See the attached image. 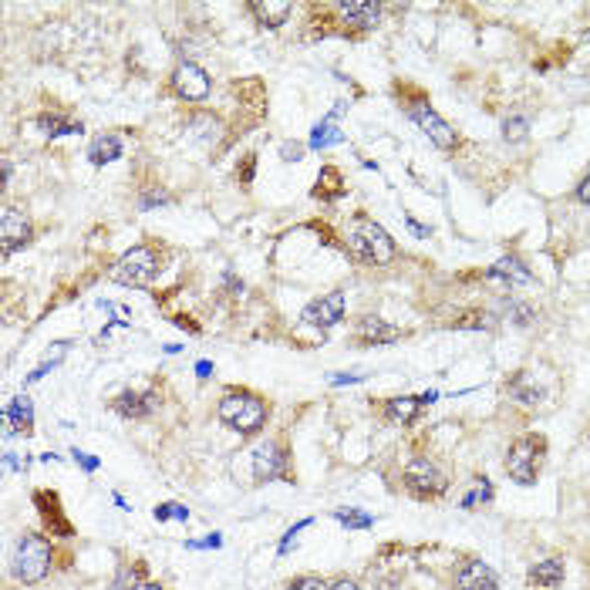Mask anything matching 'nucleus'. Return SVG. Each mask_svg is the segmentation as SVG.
Wrapping results in <instances>:
<instances>
[{
    "label": "nucleus",
    "mask_w": 590,
    "mask_h": 590,
    "mask_svg": "<svg viewBox=\"0 0 590 590\" xmlns=\"http://www.w3.org/2000/svg\"><path fill=\"white\" fill-rule=\"evenodd\" d=\"M216 419H220L226 429L243 435V439H253L267 429L270 422V405L267 398H260L257 392H247V388H230L220 405H216Z\"/></svg>",
    "instance_id": "obj_1"
},
{
    "label": "nucleus",
    "mask_w": 590,
    "mask_h": 590,
    "mask_svg": "<svg viewBox=\"0 0 590 590\" xmlns=\"http://www.w3.org/2000/svg\"><path fill=\"white\" fill-rule=\"evenodd\" d=\"M54 570V543L48 540V533L27 530L21 533L11 557V577L24 587H38L51 577Z\"/></svg>",
    "instance_id": "obj_2"
},
{
    "label": "nucleus",
    "mask_w": 590,
    "mask_h": 590,
    "mask_svg": "<svg viewBox=\"0 0 590 590\" xmlns=\"http://www.w3.org/2000/svg\"><path fill=\"white\" fill-rule=\"evenodd\" d=\"M348 250L361 263H371V267H392V263L398 260V247H395L392 236H388V230L365 213H358L351 220Z\"/></svg>",
    "instance_id": "obj_3"
},
{
    "label": "nucleus",
    "mask_w": 590,
    "mask_h": 590,
    "mask_svg": "<svg viewBox=\"0 0 590 590\" xmlns=\"http://www.w3.org/2000/svg\"><path fill=\"white\" fill-rule=\"evenodd\" d=\"M543 459H547V439L537 432H526L506 449L503 469L516 486H537V479L543 472Z\"/></svg>",
    "instance_id": "obj_4"
},
{
    "label": "nucleus",
    "mask_w": 590,
    "mask_h": 590,
    "mask_svg": "<svg viewBox=\"0 0 590 590\" xmlns=\"http://www.w3.org/2000/svg\"><path fill=\"white\" fill-rule=\"evenodd\" d=\"M402 486L405 493L419 503H435L449 493V476L442 472V466L429 456H415L408 459V466L402 469Z\"/></svg>",
    "instance_id": "obj_5"
},
{
    "label": "nucleus",
    "mask_w": 590,
    "mask_h": 590,
    "mask_svg": "<svg viewBox=\"0 0 590 590\" xmlns=\"http://www.w3.org/2000/svg\"><path fill=\"white\" fill-rule=\"evenodd\" d=\"M159 270H162L159 250L149 247V243H139V247L125 250L122 257L115 260V267L108 270V277L122 287H149L152 280L159 277Z\"/></svg>",
    "instance_id": "obj_6"
},
{
    "label": "nucleus",
    "mask_w": 590,
    "mask_h": 590,
    "mask_svg": "<svg viewBox=\"0 0 590 590\" xmlns=\"http://www.w3.org/2000/svg\"><path fill=\"white\" fill-rule=\"evenodd\" d=\"M274 479H290V452L287 442L280 439H263L253 449V483H274Z\"/></svg>",
    "instance_id": "obj_7"
},
{
    "label": "nucleus",
    "mask_w": 590,
    "mask_h": 590,
    "mask_svg": "<svg viewBox=\"0 0 590 590\" xmlns=\"http://www.w3.org/2000/svg\"><path fill=\"white\" fill-rule=\"evenodd\" d=\"M172 92H176V98H183V102L189 105H199L206 102L213 92V78L206 75L203 68L196 65V61H183V65H176V71H172Z\"/></svg>",
    "instance_id": "obj_8"
},
{
    "label": "nucleus",
    "mask_w": 590,
    "mask_h": 590,
    "mask_svg": "<svg viewBox=\"0 0 590 590\" xmlns=\"http://www.w3.org/2000/svg\"><path fill=\"white\" fill-rule=\"evenodd\" d=\"M408 115H412V122L419 125V129L429 135V142L432 145H439V149H456L459 145V135L456 129L442 118L439 112H435L432 105H425V102H415V105H408Z\"/></svg>",
    "instance_id": "obj_9"
},
{
    "label": "nucleus",
    "mask_w": 590,
    "mask_h": 590,
    "mask_svg": "<svg viewBox=\"0 0 590 590\" xmlns=\"http://www.w3.org/2000/svg\"><path fill=\"white\" fill-rule=\"evenodd\" d=\"M301 321L307 328H317V331H331L334 324L344 321V294L341 290H331V294H321L317 301H311L304 307Z\"/></svg>",
    "instance_id": "obj_10"
},
{
    "label": "nucleus",
    "mask_w": 590,
    "mask_h": 590,
    "mask_svg": "<svg viewBox=\"0 0 590 590\" xmlns=\"http://www.w3.org/2000/svg\"><path fill=\"white\" fill-rule=\"evenodd\" d=\"M159 405H162V395L156 392V388H145V392H122L112 402L115 408V415H122L125 422H142V419H149V415H156L159 412Z\"/></svg>",
    "instance_id": "obj_11"
},
{
    "label": "nucleus",
    "mask_w": 590,
    "mask_h": 590,
    "mask_svg": "<svg viewBox=\"0 0 590 590\" xmlns=\"http://www.w3.org/2000/svg\"><path fill=\"white\" fill-rule=\"evenodd\" d=\"M34 506H38V513H41V523H44V530L51 533V537H75V526H71V520L65 513H61V499L58 493H51V489H38L34 493Z\"/></svg>",
    "instance_id": "obj_12"
},
{
    "label": "nucleus",
    "mask_w": 590,
    "mask_h": 590,
    "mask_svg": "<svg viewBox=\"0 0 590 590\" xmlns=\"http://www.w3.org/2000/svg\"><path fill=\"white\" fill-rule=\"evenodd\" d=\"M452 587L456 590H499V577L496 570L483 564L479 557H466L452 577Z\"/></svg>",
    "instance_id": "obj_13"
},
{
    "label": "nucleus",
    "mask_w": 590,
    "mask_h": 590,
    "mask_svg": "<svg viewBox=\"0 0 590 590\" xmlns=\"http://www.w3.org/2000/svg\"><path fill=\"white\" fill-rule=\"evenodd\" d=\"M31 236H34V226L24 213L4 210V216H0V250H4V257H11L14 250L27 247Z\"/></svg>",
    "instance_id": "obj_14"
},
{
    "label": "nucleus",
    "mask_w": 590,
    "mask_h": 590,
    "mask_svg": "<svg viewBox=\"0 0 590 590\" xmlns=\"http://www.w3.org/2000/svg\"><path fill=\"white\" fill-rule=\"evenodd\" d=\"M425 405H429V402H425V395H395V398H385V402H381V419L408 429V425H415V419L422 415Z\"/></svg>",
    "instance_id": "obj_15"
},
{
    "label": "nucleus",
    "mask_w": 590,
    "mask_h": 590,
    "mask_svg": "<svg viewBox=\"0 0 590 590\" xmlns=\"http://www.w3.org/2000/svg\"><path fill=\"white\" fill-rule=\"evenodd\" d=\"M354 338L361 344H368V348H378V344H395L402 338V331H398L395 324H388L385 317H361V321L354 324Z\"/></svg>",
    "instance_id": "obj_16"
},
{
    "label": "nucleus",
    "mask_w": 590,
    "mask_h": 590,
    "mask_svg": "<svg viewBox=\"0 0 590 590\" xmlns=\"http://www.w3.org/2000/svg\"><path fill=\"white\" fill-rule=\"evenodd\" d=\"M564 577H567L564 560L547 557V560H540V564L530 567V574H526V587L530 590H560L564 587Z\"/></svg>",
    "instance_id": "obj_17"
},
{
    "label": "nucleus",
    "mask_w": 590,
    "mask_h": 590,
    "mask_svg": "<svg viewBox=\"0 0 590 590\" xmlns=\"http://www.w3.org/2000/svg\"><path fill=\"white\" fill-rule=\"evenodd\" d=\"M338 14L344 17V24L358 27V31H371L381 17V4H375V0H341Z\"/></svg>",
    "instance_id": "obj_18"
},
{
    "label": "nucleus",
    "mask_w": 590,
    "mask_h": 590,
    "mask_svg": "<svg viewBox=\"0 0 590 590\" xmlns=\"http://www.w3.org/2000/svg\"><path fill=\"white\" fill-rule=\"evenodd\" d=\"M506 392L516 405L523 408H537L543 402V388L537 385V378L530 375V371H516V375L506 381Z\"/></svg>",
    "instance_id": "obj_19"
},
{
    "label": "nucleus",
    "mask_w": 590,
    "mask_h": 590,
    "mask_svg": "<svg viewBox=\"0 0 590 590\" xmlns=\"http://www.w3.org/2000/svg\"><path fill=\"white\" fill-rule=\"evenodd\" d=\"M247 11L257 17V24L260 27H280V24H287V17H290V4H284V0H250L247 4Z\"/></svg>",
    "instance_id": "obj_20"
},
{
    "label": "nucleus",
    "mask_w": 590,
    "mask_h": 590,
    "mask_svg": "<svg viewBox=\"0 0 590 590\" xmlns=\"http://www.w3.org/2000/svg\"><path fill=\"white\" fill-rule=\"evenodd\" d=\"M38 125H41V132L48 135V139H61V135L85 132V125H81L78 118L65 115V112H44V115H38Z\"/></svg>",
    "instance_id": "obj_21"
},
{
    "label": "nucleus",
    "mask_w": 590,
    "mask_h": 590,
    "mask_svg": "<svg viewBox=\"0 0 590 590\" xmlns=\"http://www.w3.org/2000/svg\"><path fill=\"white\" fill-rule=\"evenodd\" d=\"M4 422H7V432L31 435V429H34V408H31V398H27V395L14 398L11 408L4 412Z\"/></svg>",
    "instance_id": "obj_22"
},
{
    "label": "nucleus",
    "mask_w": 590,
    "mask_h": 590,
    "mask_svg": "<svg viewBox=\"0 0 590 590\" xmlns=\"http://www.w3.org/2000/svg\"><path fill=\"white\" fill-rule=\"evenodd\" d=\"M489 280H506V284H533V274L520 257H503L496 267H489Z\"/></svg>",
    "instance_id": "obj_23"
},
{
    "label": "nucleus",
    "mask_w": 590,
    "mask_h": 590,
    "mask_svg": "<svg viewBox=\"0 0 590 590\" xmlns=\"http://www.w3.org/2000/svg\"><path fill=\"white\" fill-rule=\"evenodd\" d=\"M145 580H149V567H145V560H129V564L118 567V574H115L112 587L108 590H135V587H142Z\"/></svg>",
    "instance_id": "obj_24"
},
{
    "label": "nucleus",
    "mask_w": 590,
    "mask_h": 590,
    "mask_svg": "<svg viewBox=\"0 0 590 590\" xmlns=\"http://www.w3.org/2000/svg\"><path fill=\"white\" fill-rule=\"evenodd\" d=\"M122 156V139L118 135H98L92 142V149H88V159H92V166H108V162H115Z\"/></svg>",
    "instance_id": "obj_25"
},
{
    "label": "nucleus",
    "mask_w": 590,
    "mask_h": 590,
    "mask_svg": "<svg viewBox=\"0 0 590 590\" xmlns=\"http://www.w3.org/2000/svg\"><path fill=\"white\" fill-rule=\"evenodd\" d=\"M472 493L462 496V510H476L479 503H493V483H489L486 476H476L472 479Z\"/></svg>",
    "instance_id": "obj_26"
},
{
    "label": "nucleus",
    "mask_w": 590,
    "mask_h": 590,
    "mask_svg": "<svg viewBox=\"0 0 590 590\" xmlns=\"http://www.w3.org/2000/svg\"><path fill=\"white\" fill-rule=\"evenodd\" d=\"M344 193V186H341V172L328 166V169H321V176H317V189H314V196H331V199H338Z\"/></svg>",
    "instance_id": "obj_27"
},
{
    "label": "nucleus",
    "mask_w": 590,
    "mask_h": 590,
    "mask_svg": "<svg viewBox=\"0 0 590 590\" xmlns=\"http://www.w3.org/2000/svg\"><path fill=\"white\" fill-rule=\"evenodd\" d=\"M526 132H530V122H526L523 115L506 118V122H503V139H506V142H523Z\"/></svg>",
    "instance_id": "obj_28"
},
{
    "label": "nucleus",
    "mask_w": 590,
    "mask_h": 590,
    "mask_svg": "<svg viewBox=\"0 0 590 590\" xmlns=\"http://www.w3.org/2000/svg\"><path fill=\"white\" fill-rule=\"evenodd\" d=\"M328 584H331V580H324L317 574H301V577L287 580L284 590H328Z\"/></svg>",
    "instance_id": "obj_29"
},
{
    "label": "nucleus",
    "mask_w": 590,
    "mask_h": 590,
    "mask_svg": "<svg viewBox=\"0 0 590 590\" xmlns=\"http://www.w3.org/2000/svg\"><path fill=\"white\" fill-rule=\"evenodd\" d=\"M331 142H341V135L334 132L328 122L317 125V129H314V139H311V149H324V145H331Z\"/></svg>",
    "instance_id": "obj_30"
},
{
    "label": "nucleus",
    "mask_w": 590,
    "mask_h": 590,
    "mask_svg": "<svg viewBox=\"0 0 590 590\" xmlns=\"http://www.w3.org/2000/svg\"><path fill=\"white\" fill-rule=\"evenodd\" d=\"M172 516H176V520H189V510H186V506H179V503H162V506H156V520L159 523L172 520Z\"/></svg>",
    "instance_id": "obj_31"
},
{
    "label": "nucleus",
    "mask_w": 590,
    "mask_h": 590,
    "mask_svg": "<svg viewBox=\"0 0 590 590\" xmlns=\"http://www.w3.org/2000/svg\"><path fill=\"white\" fill-rule=\"evenodd\" d=\"M334 520H341L344 526H354V530H365V526L375 523L371 516H361V513H354V510H338V513H334Z\"/></svg>",
    "instance_id": "obj_32"
},
{
    "label": "nucleus",
    "mask_w": 590,
    "mask_h": 590,
    "mask_svg": "<svg viewBox=\"0 0 590 590\" xmlns=\"http://www.w3.org/2000/svg\"><path fill=\"white\" fill-rule=\"evenodd\" d=\"M510 317H513V324H520V328H526V324L537 321L533 307H526V304H510Z\"/></svg>",
    "instance_id": "obj_33"
},
{
    "label": "nucleus",
    "mask_w": 590,
    "mask_h": 590,
    "mask_svg": "<svg viewBox=\"0 0 590 590\" xmlns=\"http://www.w3.org/2000/svg\"><path fill=\"white\" fill-rule=\"evenodd\" d=\"M162 203H169V196L162 193V189H159V193H156V189H152V193H142V199H139L142 210H152V206H162Z\"/></svg>",
    "instance_id": "obj_34"
},
{
    "label": "nucleus",
    "mask_w": 590,
    "mask_h": 590,
    "mask_svg": "<svg viewBox=\"0 0 590 590\" xmlns=\"http://www.w3.org/2000/svg\"><path fill=\"white\" fill-rule=\"evenodd\" d=\"M456 328H489V324H486V317L483 314H466V317H462V321H456Z\"/></svg>",
    "instance_id": "obj_35"
},
{
    "label": "nucleus",
    "mask_w": 590,
    "mask_h": 590,
    "mask_svg": "<svg viewBox=\"0 0 590 590\" xmlns=\"http://www.w3.org/2000/svg\"><path fill=\"white\" fill-rule=\"evenodd\" d=\"M253 169H257V159L247 156V162H243V172H236V179H240L243 186H250L253 183Z\"/></svg>",
    "instance_id": "obj_36"
},
{
    "label": "nucleus",
    "mask_w": 590,
    "mask_h": 590,
    "mask_svg": "<svg viewBox=\"0 0 590 590\" xmlns=\"http://www.w3.org/2000/svg\"><path fill=\"white\" fill-rule=\"evenodd\" d=\"M328 590H361V587H358V580H351V577H338V580H331Z\"/></svg>",
    "instance_id": "obj_37"
},
{
    "label": "nucleus",
    "mask_w": 590,
    "mask_h": 590,
    "mask_svg": "<svg viewBox=\"0 0 590 590\" xmlns=\"http://www.w3.org/2000/svg\"><path fill=\"white\" fill-rule=\"evenodd\" d=\"M577 199H580V203H584V206H590V176L580 179V186H577Z\"/></svg>",
    "instance_id": "obj_38"
},
{
    "label": "nucleus",
    "mask_w": 590,
    "mask_h": 590,
    "mask_svg": "<svg viewBox=\"0 0 590 590\" xmlns=\"http://www.w3.org/2000/svg\"><path fill=\"white\" fill-rule=\"evenodd\" d=\"M75 459L81 462V466H85L88 472H95L98 469V459H92V456H85V452H75Z\"/></svg>",
    "instance_id": "obj_39"
},
{
    "label": "nucleus",
    "mask_w": 590,
    "mask_h": 590,
    "mask_svg": "<svg viewBox=\"0 0 590 590\" xmlns=\"http://www.w3.org/2000/svg\"><path fill=\"white\" fill-rule=\"evenodd\" d=\"M196 371H199V378H210L213 365H210V361H199V365H196Z\"/></svg>",
    "instance_id": "obj_40"
},
{
    "label": "nucleus",
    "mask_w": 590,
    "mask_h": 590,
    "mask_svg": "<svg viewBox=\"0 0 590 590\" xmlns=\"http://www.w3.org/2000/svg\"><path fill=\"white\" fill-rule=\"evenodd\" d=\"M334 385H344V381H348V385H354V381H361V375H338V378H331Z\"/></svg>",
    "instance_id": "obj_41"
},
{
    "label": "nucleus",
    "mask_w": 590,
    "mask_h": 590,
    "mask_svg": "<svg viewBox=\"0 0 590 590\" xmlns=\"http://www.w3.org/2000/svg\"><path fill=\"white\" fill-rule=\"evenodd\" d=\"M408 226H412V233H415V236H429V230H425V226H419V223H415L412 216H408Z\"/></svg>",
    "instance_id": "obj_42"
},
{
    "label": "nucleus",
    "mask_w": 590,
    "mask_h": 590,
    "mask_svg": "<svg viewBox=\"0 0 590 590\" xmlns=\"http://www.w3.org/2000/svg\"><path fill=\"white\" fill-rule=\"evenodd\" d=\"M135 590H166V587L156 584V580H145V584H142V587H135Z\"/></svg>",
    "instance_id": "obj_43"
}]
</instances>
